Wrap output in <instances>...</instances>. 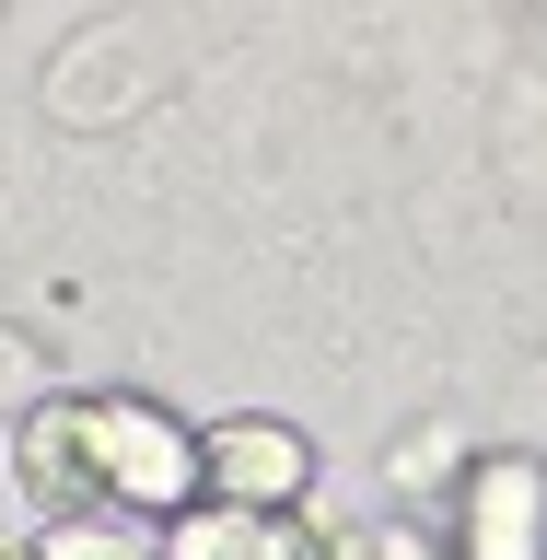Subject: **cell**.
<instances>
[{"mask_svg": "<svg viewBox=\"0 0 547 560\" xmlns=\"http://www.w3.org/2000/svg\"><path fill=\"white\" fill-rule=\"evenodd\" d=\"M82 455H94V490L105 514H152L175 525L199 502V432L152 397H82Z\"/></svg>", "mask_w": 547, "mask_h": 560, "instance_id": "1", "label": "cell"}, {"mask_svg": "<svg viewBox=\"0 0 547 560\" xmlns=\"http://www.w3.org/2000/svg\"><path fill=\"white\" fill-rule=\"evenodd\" d=\"M314 490V444L269 409H234L199 432V502H234V514H304Z\"/></svg>", "mask_w": 547, "mask_h": 560, "instance_id": "2", "label": "cell"}, {"mask_svg": "<svg viewBox=\"0 0 547 560\" xmlns=\"http://www.w3.org/2000/svg\"><path fill=\"white\" fill-rule=\"evenodd\" d=\"M164 94V70H152V24H82L47 59V117L59 129H117L140 105Z\"/></svg>", "mask_w": 547, "mask_h": 560, "instance_id": "3", "label": "cell"}, {"mask_svg": "<svg viewBox=\"0 0 547 560\" xmlns=\"http://www.w3.org/2000/svg\"><path fill=\"white\" fill-rule=\"evenodd\" d=\"M443 560H547V455H478Z\"/></svg>", "mask_w": 547, "mask_h": 560, "instance_id": "4", "label": "cell"}, {"mask_svg": "<svg viewBox=\"0 0 547 560\" xmlns=\"http://www.w3.org/2000/svg\"><path fill=\"white\" fill-rule=\"evenodd\" d=\"M12 467H24V502L47 525H105V490H94V455H82V397H35L12 420Z\"/></svg>", "mask_w": 547, "mask_h": 560, "instance_id": "5", "label": "cell"}, {"mask_svg": "<svg viewBox=\"0 0 547 560\" xmlns=\"http://www.w3.org/2000/svg\"><path fill=\"white\" fill-rule=\"evenodd\" d=\"M164 560H326L304 514H234V502H187V514L152 537Z\"/></svg>", "mask_w": 547, "mask_h": 560, "instance_id": "6", "label": "cell"}, {"mask_svg": "<svg viewBox=\"0 0 547 560\" xmlns=\"http://www.w3.org/2000/svg\"><path fill=\"white\" fill-rule=\"evenodd\" d=\"M35 560H164V549H152V537H129V525L105 514V525H47V537H35Z\"/></svg>", "mask_w": 547, "mask_h": 560, "instance_id": "7", "label": "cell"}, {"mask_svg": "<svg viewBox=\"0 0 547 560\" xmlns=\"http://www.w3.org/2000/svg\"><path fill=\"white\" fill-rule=\"evenodd\" d=\"M35 397H47V350H35L24 327H0V432H12Z\"/></svg>", "mask_w": 547, "mask_h": 560, "instance_id": "8", "label": "cell"}, {"mask_svg": "<svg viewBox=\"0 0 547 560\" xmlns=\"http://www.w3.org/2000/svg\"><path fill=\"white\" fill-rule=\"evenodd\" d=\"M326 560H443L431 525H373V537H326Z\"/></svg>", "mask_w": 547, "mask_h": 560, "instance_id": "9", "label": "cell"}, {"mask_svg": "<svg viewBox=\"0 0 547 560\" xmlns=\"http://www.w3.org/2000/svg\"><path fill=\"white\" fill-rule=\"evenodd\" d=\"M443 455H454V432H443V420H419L408 444H396V490H443Z\"/></svg>", "mask_w": 547, "mask_h": 560, "instance_id": "10", "label": "cell"}, {"mask_svg": "<svg viewBox=\"0 0 547 560\" xmlns=\"http://www.w3.org/2000/svg\"><path fill=\"white\" fill-rule=\"evenodd\" d=\"M0 560H35V537H12V525H0Z\"/></svg>", "mask_w": 547, "mask_h": 560, "instance_id": "11", "label": "cell"}]
</instances>
